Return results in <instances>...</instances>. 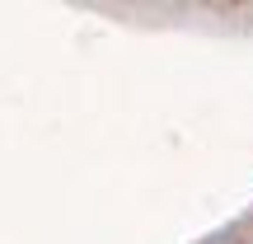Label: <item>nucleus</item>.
Segmentation results:
<instances>
[]
</instances>
